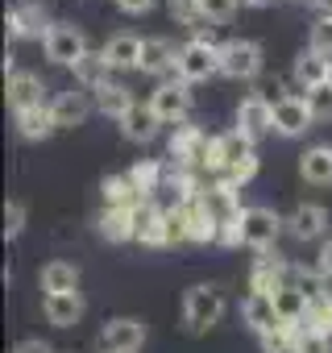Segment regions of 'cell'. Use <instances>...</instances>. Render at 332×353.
Listing matches in <instances>:
<instances>
[{"instance_id":"1","label":"cell","mask_w":332,"mask_h":353,"mask_svg":"<svg viewBox=\"0 0 332 353\" xmlns=\"http://www.w3.org/2000/svg\"><path fill=\"white\" fill-rule=\"evenodd\" d=\"M225 307H229V299H225V291L216 283L187 287L183 291V324H187V332H208L212 324L225 320Z\"/></svg>"},{"instance_id":"2","label":"cell","mask_w":332,"mask_h":353,"mask_svg":"<svg viewBox=\"0 0 332 353\" xmlns=\"http://www.w3.org/2000/svg\"><path fill=\"white\" fill-rule=\"evenodd\" d=\"M282 225H287V221H282L274 208L249 204V208H241V245H249V250H258V254H270L274 241H278V233H282Z\"/></svg>"},{"instance_id":"3","label":"cell","mask_w":332,"mask_h":353,"mask_svg":"<svg viewBox=\"0 0 332 353\" xmlns=\"http://www.w3.org/2000/svg\"><path fill=\"white\" fill-rule=\"evenodd\" d=\"M149 112L162 121V125H183L187 112H191V83H183L179 75L175 79H162L154 92H149Z\"/></svg>"},{"instance_id":"4","label":"cell","mask_w":332,"mask_h":353,"mask_svg":"<svg viewBox=\"0 0 332 353\" xmlns=\"http://www.w3.org/2000/svg\"><path fill=\"white\" fill-rule=\"evenodd\" d=\"M42 46H46V59H50V63H59V67H79V63L92 54V50H87L83 30H75L71 21H50V30H46Z\"/></svg>"},{"instance_id":"5","label":"cell","mask_w":332,"mask_h":353,"mask_svg":"<svg viewBox=\"0 0 332 353\" xmlns=\"http://www.w3.org/2000/svg\"><path fill=\"white\" fill-rule=\"evenodd\" d=\"M258 71H262V42H253V38L220 42V75H229V79H258Z\"/></svg>"},{"instance_id":"6","label":"cell","mask_w":332,"mask_h":353,"mask_svg":"<svg viewBox=\"0 0 332 353\" xmlns=\"http://www.w3.org/2000/svg\"><path fill=\"white\" fill-rule=\"evenodd\" d=\"M175 75H179L183 83H200V79L220 75V46H208V42H187V46H179Z\"/></svg>"},{"instance_id":"7","label":"cell","mask_w":332,"mask_h":353,"mask_svg":"<svg viewBox=\"0 0 332 353\" xmlns=\"http://www.w3.org/2000/svg\"><path fill=\"white\" fill-rule=\"evenodd\" d=\"M249 154H253V141H249L241 129H229V133H220V137H212V141H208L204 166H208V170H216V174H229V170H233V166H241Z\"/></svg>"},{"instance_id":"8","label":"cell","mask_w":332,"mask_h":353,"mask_svg":"<svg viewBox=\"0 0 332 353\" xmlns=\"http://www.w3.org/2000/svg\"><path fill=\"white\" fill-rule=\"evenodd\" d=\"M141 345H145V320H137V316H116L100 328L104 353H137Z\"/></svg>"},{"instance_id":"9","label":"cell","mask_w":332,"mask_h":353,"mask_svg":"<svg viewBox=\"0 0 332 353\" xmlns=\"http://www.w3.org/2000/svg\"><path fill=\"white\" fill-rule=\"evenodd\" d=\"M237 129L249 137V141H262L270 129H274V104L266 100V96H245L241 104H237Z\"/></svg>"},{"instance_id":"10","label":"cell","mask_w":332,"mask_h":353,"mask_svg":"<svg viewBox=\"0 0 332 353\" xmlns=\"http://www.w3.org/2000/svg\"><path fill=\"white\" fill-rule=\"evenodd\" d=\"M311 108H307V96H278L274 100V133L278 137H299L311 129Z\"/></svg>"},{"instance_id":"11","label":"cell","mask_w":332,"mask_h":353,"mask_svg":"<svg viewBox=\"0 0 332 353\" xmlns=\"http://www.w3.org/2000/svg\"><path fill=\"white\" fill-rule=\"evenodd\" d=\"M92 108H96V100H92L83 88H67V92H59V96L50 100V117H54L59 129H75V125H83V121L92 117Z\"/></svg>"},{"instance_id":"12","label":"cell","mask_w":332,"mask_h":353,"mask_svg":"<svg viewBox=\"0 0 332 353\" xmlns=\"http://www.w3.org/2000/svg\"><path fill=\"white\" fill-rule=\"evenodd\" d=\"M46 83H42V75H34V71H17V75H9V108H13V117H21V112H34V108H46Z\"/></svg>"},{"instance_id":"13","label":"cell","mask_w":332,"mask_h":353,"mask_svg":"<svg viewBox=\"0 0 332 353\" xmlns=\"http://www.w3.org/2000/svg\"><path fill=\"white\" fill-rule=\"evenodd\" d=\"M137 241H141V245H149V250L171 245V212L145 200V204L137 208Z\"/></svg>"},{"instance_id":"14","label":"cell","mask_w":332,"mask_h":353,"mask_svg":"<svg viewBox=\"0 0 332 353\" xmlns=\"http://www.w3.org/2000/svg\"><path fill=\"white\" fill-rule=\"evenodd\" d=\"M291 75H295V83H299L303 92H315V88L332 83V59L307 46V50H299V54H295V67H291Z\"/></svg>"},{"instance_id":"15","label":"cell","mask_w":332,"mask_h":353,"mask_svg":"<svg viewBox=\"0 0 332 353\" xmlns=\"http://www.w3.org/2000/svg\"><path fill=\"white\" fill-rule=\"evenodd\" d=\"M141 46H145V38H137V34H112L100 54L112 71H141Z\"/></svg>"},{"instance_id":"16","label":"cell","mask_w":332,"mask_h":353,"mask_svg":"<svg viewBox=\"0 0 332 353\" xmlns=\"http://www.w3.org/2000/svg\"><path fill=\"white\" fill-rule=\"evenodd\" d=\"M287 229H291L295 241H320L328 233V208L324 204H299L287 216Z\"/></svg>"},{"instance_id":"17","label":"cell","mask_w":332,"mask_h":353,"mask_svg":"<svg viewBox=\"0 0 332 353\" xmlns=\"http://www.w3.org/2000/svg\"><path fill=\"white\" fill-rule=\"evenodd\" d=\"M241 320H245L249 332H258V336L282 324V320H278V307H274V295H266V291H249V295L241 299Z\"/></svg>"},{"instance_id":"18","label":"cell","mask_w":332,"mask_h":353,"mask_svg":"<svg viewBox=\"0 0 332 353\" xmlns=\"http://www.w3.org/2000/svg\"><path fill=\"white\" fill-rule=\"evenodd\" d=\"M208 141H212V137H204L196 125H175V133H171V158H175V166L204 162V154H208Z\"/></svg>"},{"instance_id":"19","label":"cell","mask_w":332,"mask_h":353,"mask_svg":"<svg viewBox=\"0 0 332 353\" xmlns=\"http://www.w3.org/2000/svg\"><path fill=\"white\" fill-rule=\"evenodd\" d=\"M291 283V262H282L278 254L270 258H258L253 262V274H249V291H266V295H278L282 287Z\"/></svg>"},{"instance_id":"20","label":"cell","mask_w":332,"mask_h":353,"mask_svg":"<svg viewBox=\"0 0 332 353\" xmlns=\"http://www.w3.org/2000/svg\"><path fill=\"white\" fill-rule=\"evenodd\" d=\"M100 237L112 245L137 241V208H104L100 212Z\"/></svg>"},{"instance_id":"21","label":"cell","mask_w":332,"mask_h":353,"mask_svg":"<svg viewBox=\"0 0 332 353\" xmlns=\"http://www.w3.org/2000/svg\"><path fill=\"white\" fill-rule=\"evenodd\" d=\"M42 312L54 328H75L83 320V295L71 291V295H42Z\"/></svg>"},{"instance_id":"22","label":"cell","mask_w":332,"mask_h":353,"mask_svg":"<svg viewBox=\"0 0 332 353\" xmlns=\"http://www.w3.org/2000/svg\"><path fill=\"white\" fill-rule=\"evenodd\" d=\"M5 26H9L13 38H46V30H50V26H46V9L38 5V0L13 9V13L5 17Z\"/></svg>"},{"instance_id":"23","label":"cell","mask_w":332,"mask_h":353,"mask_svg":"<svg viewBox=\"0 0 332 353\" xmlns=\"http://www.w3.org/2000/svg\"><path fill=\"white\" fill-rule=\"evenodd\" d=\"M299 179L315 183V188L332 183V145H311L299 154Z\"/></svg>"},{"instance_id":"24","label":"cell","mask_w":332,"mask_h":353,"mask_svg":"<svg viewBox=\"0 0 332 353\" xmlns=\"http://www.w3.org/2000/svg\"><path fill=\"white\" fill-rule=\"evenodd\" d=\"M38 283H42V291H46V295H71V291H79V266H75V262L54 258V262H46V266H42Z\"/></svg>"},{"instance_id":"25","label":"cell","mask_w":332,"mask_h":353,"mask_svg":"<svg viewBox=\"0 0 332 353\" xmlns=\"http://www.w3.org/2000/svg\"><path fill=\"white\" fill-rule=\"evenodd\" d=\"M175 63H179L175 42H166V38H145V46H141V71H145V75H171Z\"/></svg>"},{"instance_id":"26","label":"cell","mask_w":332,"mask_h":353,"mask_svg":"<svg viewBox=\"0 0 332 353\" xmlns=\"http://www.w3.org/2000/svg\"><path fill=\"white\" fill-rule=\"evenodd\" d=\"M158 117L149 112V104H133V112L121 121V133H125V141H133V145H149L154 137H158Z\"/></svg>"},{"instance_id":"27","label":"cell","mask_w":332,"mask_h":353,"mask_svg":"<svg viewBox=\"0 0 332 353\" xmlns=\"http://www.w3.org/2000/svg\"><path fill=\"white\" fill-rule=\"evenodd\" d=\"M100 192H104L108 208H141L145 204V196L137 192V183L129 179V174H108V179L100 183Z\"/></svg>"},{"instance_id":"28","label":"cell","mask_w":332,"mask_h":353,"mask_svg":"<svg viewBox=\"0 0 332 353\" xmlns=\"http://www.w3.org/2000/svg\"><path fill=\"white\" fill-rule=\"evenodd\" d=\"M133 104H137V100H133V92H129L125 83H112V79H108V83L96 92V108H100L104 117H112V121H125V117L133 112Z\"/></svg>"},{"instance_id":"29","label":"cell","mask_w":332,"mask_h":353,"mask_svg":"<svg viewBox=\"0 0 332 353\" xmlns=\"http://www.w3.org/2000/svg\"><path fill=\"white\" fill-rule=\"evenodd\" d=\"M307 303H311V299H307V295H303L299 287H291V283H287V287H282V291L274 295V307H278V320H282L287 328H299V324L307 320Z\"/></svg>"},{"instance_id":"30","label":"cell","mask_w":332,"mask_h":353,"mask_svg":"<svg viewBox=\"0 0 332 353\" xmlns=\"http://www.w3.org/2000/svg\"><path fill=\"white\" fill-rule=\"evenodd\" d=\"M54 129H59V125H54V117H50V104H46V108H34V112H21V117H17V133H21L25 141H46Z\"/></svg>"},{"instance_id":"31","label":"cell","mask_w":332,"mask_h":353,"mask_svg":"<svg viewBox=\"0 0 332 353\" xmlns=\"http://www.w3.org/2000/svg\"><path fill=\"white\" fill-rule=\"evenodd\" d=\"M108 71H112V67L104 63V54H87V59L75 67V75H79V88H83V92H92V96H96V92L108 83Z\"/></svg>"},{"instance_id":"32","label":"cell","mask_w":332,"mask_h":353,"mask_svg":"<svg viewBox=\"0 0 332 353\" xmlns=\"http://www.w3.org/2000/svg\"><path fill=\"white\" fill-rule=\"evenodd\" d=\"M129 179H133V183H137V192L149 200V196L158 192V183L166 179V166H162V162H154V158H145V162H137V166L129 170Z\"/></svg>"},{"instance_id":"33","label":"cell","mask_w":332,"mask_h":353,"mask_svg":"<svg viewBox=\"0 0 332 353\" xmlns=\"http://www.w3.org/2000/svg\"><path fill=\"white\" fill-rule=\"evenodd\" d=\"M303 324L332 336V291H320V295L307 303V320H303Z\"/></svg>"},{"instance_id":"34","label":"cell","mask_w":332,"mask_h":353,"mask_svg":"<svg viewBox=\"0 0 332 353\" xmlns=\"http://www.w3.org/2000/svg\"><path fill=\"white\" fill-rule=\"evenodd\" d=\"M171 21H179V26H187L191 34L200 30V26H212L208 17H204V9H200V0H171Z\"/></svg>"},{"instance_id":"35","label":"cell","mask_w":332,"mask_h":353,"mask_svg":"<svg viewBox=\"0 0 332 353\" xmlns=\"http://www.w3.org/2000/svg\"><path fill=\"white\" fill-rule=\"evenodd\" d=\"M295 353H332V336L328 332H315L307 324L295 328Z\"/></svg>"},{"instance_id":"36","label":"cell","mask_w":332,"mask_h":353,"mask_svg":"<svg viewBox=\"0 0 332 353\" xmlns=\"http://www.w3.org/2000/svg\"><path fill=\"white\" fill-rule=\"evenodd\" d=\"M258 345H262V353H295V328L278 324V328L262 332V336H258Z\"/></svg>"},{"instance_id":"37","label":"cell","mask_w":332,"mask_h":353,"mask_svg":"<svg viewBox=\"0 0 332 353\" xmlns=\"http://www.w3.org/2000/svg\"><path fill=\"white\" fill-rule=\"evenodd\" d=\"M25 221H30V208H25L21 200H9V204H5V241H13V237H21V229H25Z\"/></svg>"},{"instance_id":"38","label":"cell","mask_w":332,"mask_h":353,"mask_svg":"<svg viewBox=\"0 0 332 353\" xmlns=\"http://www.w3.org/2000/svg\"><path fill=\"white\" fill-rule=\"evenodd\" d=\"M237 5H241V0H200V9H204V17H208L212 26H225V21H233Z\"/></svg>"},{"instance_id":"39","label":"cell","mask_w":332,"mask_h":353,"mask_svg":"<svg viewBox=\"0 0 332 353\" xmlns=\"http://www.w3.org/2000/svg\"><path fill=\"white\" fill-rule=\"evenodd\" d=\"M307 108H311V117H315V121H332V83H324V88H315V92H307Z\"/></svg>"},{"instance_id":"40","label":"cell","mask_w":332,"mask_h":353,"mask_svg":"<svg viewBox=\"0 0 332 353\" xmlns=\"http://www.w3.org/2000/svg\"><path fill=\"white\" fill-rule=\"evenodd\" d=\"M307 46L332 59V17H320V21L311 26V42H307Z\"/></svg>"},{"instance_id":"41","label":"cell","mask_w":332,"mask_h":353,"mask_svg":"<svg viewBox=\"0 0 332 353\" xmlns=\"http://www.w3.org/2000/svg\"><path fill=\"white\" fill-rule=\"evenodd\" d=\"M13 353H59L50 341H42V336H25V341H17V349Z\"/></svg>"},{"instance_id":"42","label":"cell","mask_w":332,"mask_h":353,"mask_svg":"<svg viewBox=\"0 0 332 353\" xmlns=\"http://www.w3.org/2000/svg\"><path fill=\"white\" fill-rule=\"evenodd\" d=\"M112 5L121 9V13H129V17H141V13H149L158 0H112Z\"/></svg>"},{"instance_id":"43","label":"cell","mask_w":332,"mask_h":353,"mask_svg":"<svg viewBox=\"0 0 332 353\" xmlns=\"http://www.w3.org/2000/svg\"><path fill=\"white\" fill-rule=\"evenodd\" d=\"M315 270H320L324 279H332V241H324V245H320V258H315Z\"/></svg>"},{"instance_id":"44","label":"cell","mask_w":332,"mask_h":353,"mask_svg":"<svg viewBox=\"0 0 332 353\" xmlns=\"http://www.w3.org/2000/svg\"><path fill=\"white\" fill-rule=\"evenodd\" d=\"M25 5H30V0H25Z\"/></svg>"}]
</instances>
